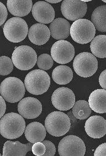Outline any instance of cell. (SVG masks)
Segmentation results:
<instances>
[{"label": "cell", "instance_id": "1", "mask_svg": "<svg viewBox=\"0 0 106 156\" xmlns=\"http://www.w3.org/2000/svg\"><path fill=\"white\" fill-rule=\"evenodd\" d=\"M26 129L24 117L15 112L4 115L0 120V133L3 137L13 140L21 136Z\"/></svg>", "mask_w": 106, "mask_h": 156}, {"label": "cell", "instance_id": "2", "mask_svg": "<svg viewBox=\"0 0 106 156\" xmlns=\"http://www.w3.org/2000/svg\"><path fill=\"white\" fill-rule=\"evenodd\" d=\"M24 85L29 93L39 95L48 91L50 85V78L44 70L36 69L26 75Z\"/></svg>", "mask_w": 106, "mask_h": 156}, {"label": "cell", "instance_id": "3", "mask_svg": "<svg viewBox=\"0 0 106 156\" xmlns=\"http://www.w3.org/2000/svg\"><path fill=\"white\" fill-rule=\"evenodd\" d=\"M71 127L70 118L63 112L54 111L46 117L45 127L50 135L55 137L64 136Z\"/></svg>", "mask_w": 106, "mask_h": 156}, {"label": "cell", "instance_id": "4", "mask_svg": "<svg viewBox=\"0 0 106 156\" xmlns=\"http://www.w3.org/2000/svg\"><path fill=\"white\" fill-rule=\"evenodd\" d=\"M25 85L17 78L9 77L3 80L0 87V93L3 99L11 103L21 101L25 94Z\"/></svg>", "mask_w": 106, "mask_h": 156}, {"label": "cell", "instance_id": "5", "mask_svg": "<svg viewBox=\"0 0 106 156\" xmlns=\"http://www.w3.org/2000/svg\"><path fill=\"white\" fill-rule=\"evenodd\" d=\"M96 34V28L92 22L87 19L75 21L71 26L70 35L75 42L87 44L92 41Z\"/></svg>", "mask_w": 106, "mask_h": 156}, {"label": "cell", "instance_id": "6", "mask_svg": "<svg viewBox=\"0 0 106 156\" xmlns=\"http://www.w3.org/2000/svg\"><path fill=\"white\" fill-rule=\"evenodd\" d=\"M37 59L36 51L27 45L16 47L12 53V60L14 66L21 70H28L33 68Z\"/></svg>", "mask_w": 106, "mask_h": 156}, {"label": "cell", "instance_id": "7", "mask_svg": "<svg viewBox=\"0 0 106 156\" xmlns=\"http://www.w3.org/2000/svg\"><path fill=\"white\" fill-rule=\"evenodd\" d=\"M27 22L19 17H13L7 21L3 27V33L7 39L12 43L23 41L28 34Z\"/></svg>", "mask_w": 106, "mask_h": 156}, {"label": "cell", "instance_id": "8", "mask_svg": "<svg viewBox=\"0 0 106 156\" xmlns=\"http://www.w3.org/2000/svg\"><path fill=\"white\" fill-rule=\"evenodd\" d=\"M73 67L77 75L83 78H88L96 72L98 61L94 55L88 52H82L75 58Z\"/></svg>", "mask_w": 106, "mask_h": 156}, {"label": "cell", "instance_id": "9", "mask_svg": "<svg viewBox=\"0 0 106 156\" xmlns=\"http://www.w3.org/2000/svg\"><path fill=\"white\" fill-rule=\"evenodd\" d=\"M58 152L60 156H84L86 147L84 142L79 137L67 136L59 142Z\"/></svg>", "mask_w": 106, "mask_h": 156}, {"label": "cell", "instance_id": "10", "mask_svg": "<svg viewBox=\"0 0 106 156\" xmlns=\"http://www.w3.org/2000/svg\"><path fill=\"white\" fill-rule=\"evenodd\" d=\"M51 56L56 63L65 64L73 60L75 56V49L68 41H58L52 46Z\"/></svg>", "mask_w": 106, "mask_h": 156}, {"label": "cell", "instance_id": "11", "mask_svg": "<svg viewBox=\"0 0 106 156\" xmlns=\"http://www.w3.org/2000/svg\"><path fill=\"white\" fill-rule=\"evenodd\" d=\"M87 9L86 3L81 0H64L61 6L63 15L70 21L82 19L86 13Z\"/></svg>", "mask_w": 106, "mask_h": 156}, {"label": "cell", "instance_id": "12", "mask_svg": "<svg viewBox=\"0 0 106 156\" xmlns=\"http://www.w3.org/2000/svg\"><path fill=\"white\" fill-rule=\"evenodd\" d=\"M52 102L56 109L60 111H67L74 106L75 103V96L70 89L59 87L53 94Z\"/></svg>", "mask_w": 106, "mask_h": 156}, {"label": "cell", "instance_id": "13", "mask_svg": "<svg viewBox=\"0 0 106 156\" xmlns=\"http://www.w3.org/2000/svg\"><path fill=\"white\" fill-rule=\"evenodd\" d=\"M18 111L22 117L27 119H34L42 113V105L38 99L28 97L22 99L19 102Z\"/></svg>", "mask_w": 106, "mask_h": 156}, {"label": "cell", "instance_id": "14", "mask_svg": "<svg viewBox=\"0 0 106 156\" xmlns=\"http://www.w3.org/2000/svg\"><path fill=\"white\" fill-rule=\"evenodd\" d=\"M32 15L36 21L42 24H48L54 20L53 7L46 1H38L32 7Z\"/></svg>", "mask_w": 106, "mask_h": 156}, {"label": "cell", "instance_id": "15", "mask_svg": "<svg viewBox=\"0 0 106 156\" xmlns=\"http://www.w3.org/2000/svg\"><path fill=\"white\" fill-rule=\"evenodd\" d=\"M85 131L93 138H100L106 135V120L102 116L94 115L86 121Z\"/></svg>", "mask_w": 106, "mask_h": 156}, {"label": "cell", "instance_id": "16", "mask_svg": "<svg viewBox=\"0 0 106 156\" xmlns=\"http://www.w3.org/2000/svg\"><path fill=\"white\" fill-rule=\"evenodd\" d=\"M51 36L50 30L46 25L36 23L31 26L28 31V38L30 42L36 45L46 44Z\"/></svg>", "mask_w": 106, "mask_h": 156}, {"label": "cell", "instance_id": "17", "mask_svg": "<svg viewBox=\"0 0 106 156\" xmlns=\"http://www.w3.org/2000/svg\"><path fill=\"white\" fill-rule=\"evenodd\" d=\"M71 25L64 18L55 19L50 25V34L53 38L59 41L66 39L70 36Z\"/></svg>", "mask_w": 106, "mask_h": 156}, {"label": "cell", "instance_id": "18", "mask_svg": "<svg viewBox=\"0 0 106 156\" xmlns=\"http://www.w3.org/2000/svg\"><path fill=\"white\" fill-rule=\"evenodd\" d=\"M34 144L29 142L23 144L19 141H7L4 144L3 156H25L27 153L32 150Z\"/></svg>", "mask_w": 106, "mask_h": 156}, {"label": "cell", "instance_id": "19", "mask_svg": "<svg viewBox=\"0 0 106 156\" xmlns=\"http://www.w3.org/2000/svg\"><path fill=\"white\" fill-rule=\"evenodd\" d=\"M33 6L31 0H9L7 2V7L9 12L16 17L28 15Z\"/></svg>", "mask_w": 106, "mask_h": 156}, {"label": "cell", "instance_id": "20", "mask_svg": "<svg viewBox=\"0 0 106 156\" xmlns=\"http://www.w3.org/2000/svg\"><path fill=\"white\" fill-rule=\"evenodd\" d=\"M46 127L42 123L33 122L28 125L24 135L27 140L32 144L42 142L46 137Z\"/></svg>", "mask_w": 106, "mask_h": 156}, {"label": "cell", "instance_id": "21", "mask_svg": "<svg viewBox=\"0 0 106 156\" xmlns=\"http://www.w3.org/2000/svg\"><path fill=\"white\" fill-rule=\"evenodd\" d=\"M88 104L91 109L98 114L106 113V90L94 91L90 95Z\"/></svg>", "mask_w": 106, "mask_h": 156}, {"label": "cell", "instance_id": "22", "mask_svg": "<svg viewBox=\"0 0 106 156\" xmlns=\"http://www.w3.org/2000/svg\"><path fill=\"white\" fill-rule=\"evenodd\" d=\"M73 78V70L67 66H56L52 73L53 80L59 85H66L69 83Z\"/></svg>", "mask_w": 106, "mask_h": 156}, {"label": "cell", "instance_id": "23", "mask_svg": "<svg viewBox=\"0 0 106 156\" xmlns=\"http://www.w3.org/2000/svg\"><path fill=\"white\" fill-rule=\"evenodd\" d=\"M91 20L96 30L106 32V5L97 7L92 14Z\"/></svg>", "mask_w": 106, "mask_h": 156}, {"label": "cell", "instance_id": "24", "mask_svg": "<svg viewBox=\"0 0 106 156\" xmlns=\"http://www.w3.org/2000/svg\"><path fill=\"white\" fill-rule=\"evenodd\" d=\"M90 49L92 54L100 58H106V36L99 35L91 41Z\"/></svg>", "mask_w": 106, "mask_h": 156}, {"label": "cell", "instance_id": "25", "mask_svg": "<svg viewBox=\"0 0 106 156\" xmlns=\"http://www.w3.org/2000/svg\"><path fill=\"white\" fill-rule=\"evenodd\" d=\"M91 109L87 101L79 100L76 101L73 107V113L75 118L84 120L88 118L91 114Z\"/></svg>", "mask_w": 106, "mask_h": 156}, {"label": "cell", "instance_id": "26", "mask_svg": "<svg viewBox=\"0 0 106 156\" xmlns=\"http://www.w3.org/2000/svg\"><path fill=\"white\" fill-rule=\"evenodd\" d=\"M13 63L9 57L1 56L0 57V75L5 76L9 74L13 69Z\"/></svg>", "mask_w": 106, "mask_h": 156}, {"label": "cell", "instance_id": "27", "mask_svg": "<svg viewBox=\"0 0 106 156\" xmlns=\"http://www.w3.org/2000/svg\"><path fill=\"white\" fill-rule=\"evenodd\" d=\"M53 59L49 54H43L39 56L37 59V66L43 70L50 69L53 66Z\"/></svg>", "mask_w": 106, "mask_h": 156}, {"label": "cell", "instance_id": "28", "mask_svg": "<svg viewBox=\"0 0 106 156\" xmlns=\"http://www.w3.org/2000/svg\"><path fill=\"white\" fill-rule=\"evenodd\" d=\"M32 151L36 156H43L46 151V146L42 142H36L33 145Z\"/></svg>", "mask_w": 106, "mask_h": 156}, {"label": "cell", "instance_id": "29", "mask_svg": "<svg viewBox=\"0 0 106 156\" xmlns=\"http://www.w3.org/2000/svg\"><path fill=\"white\" fill-rule=\"evenodd\" d=\"M43 144L46 146V151L43 156H54L56 152L54 144L49 141H43Z\"/></svg>", "mask_w": 106, "mask_h": 156}, {"label": "cell", "instance_id": "30", "mask_svg": "<svg viewBox=\"0 0 106 156\" xmlns=\"http://www.w3.org/2000/svg\"><path fill=\"white\" fill-rule=\"evenodd\" d=\"M0 13H1V20L0 25H2L7 17L8 13L5 6L2 2H0Z\"/></svg>", "mask_w": 106, "mask_h": 156}, {"label": "cell", "instance_id": "31", "mask_svg": "<svg viewBox=\"0 0 106 156\" xmlns=\"http://www.w3.org/2000/svg\"><path fill=\"white\" fill-rule=\"evenodd\" d=\"M94 156H106V143L100 145L94 151Z\"/></svg>", "mask_w": 106, "mask_h": 156}, {"label": "cell", "instance_id": "32", "mask_svg": "<svg viewBox=\"0 0 106 156\" xmlns=\"http://www.w3.org/2000/svg\"><path fill=\"white\" fill-rule=\"evenodd\" d=\"M99 83L101 87L106 90V69L101 74L99 77Z\"/></svg>", "mask_w": 106, "mask_h": 156}, {"label": "cell", "instance_id": "33", "mask_svg": "<svg viewBox=\"0 0 106 156\" xmlns=\"http://www.w3.org/2000/svg\"><path fill=\"white\" fill-rule=\"evenodd\" d=\"M0 100H1V115H0V117L2 118L4 116L6 109V105L5 99H3V97L1 96L0 97Z\"/></svg>", "mask_w": 106, "mask_h": 156}, {"label": "cell", "instance_id": "34", "mask_svg": "<svg viewBox=\"0 0 106 156\" xmlns=\"http://www.w3.org/2000/svg\"><path fill=\"white\" fill-rule=\"evenodd\" d=\"M61 0H46V2L48 3H56L60 2Z\"/></svg>", "mask_w": 106, "mask_h": 156}, {"label": "cell", "instance_id": "35", "mask_svg": "<svg viewBox=\"0 0 106 156\" xmlns=\"http://www.w3.org/2000/svg\"><path fill=\"white\" fill-rule=\"evenodd\" d=\"M103 2H105V3H106V0H103Z\"/></svg>", "mask_w": 106, "mask_h": 156}]
</instances>
